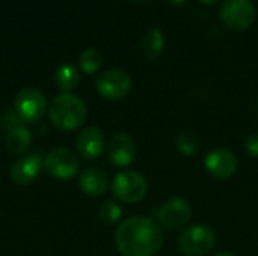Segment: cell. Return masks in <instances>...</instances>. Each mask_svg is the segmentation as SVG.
<instances>
[{
    "label": "cell",
    "mask_w": 258,
    "mask_h": 256,
    "mask_svg": "<svg viewBox=\"0 0 258 256\" xmlns=\"http://www.w3.org/2000/svg\"><path fill=\"white\" fill-rule=\"evenodd\" d=\"M216 246V235L206 225H194L178 237V249L186 256H204Z\"/></svg>",
    "instance_id": "cell-4"
},
{
    "label": "cell",
    "mask_w": 258,
    "mask_h": 256,
    "mask_svg": "<svg viewBox=\"0 0 258 256\" xmlns=\"http://www.w3.org/2000/svg\"><path fill=\"white\" fill-rule=\"evenodd\" d=\"M213 256H236L233 255V253H230V252H219V253H216V255Z\"/></svg>",
    "instance_id": "cell-24"
},
{
    "label": "cell",
    "mask_w": 258,
    "mask_h": 256,
    "mask_svg": "<svg viewBox=\"0 0 258 256\" xmlns=\"http://www.w3.org/2000/svg\"><path fill=\"white\" fill-rule=\"evenodd\" d=\"M200 2H203V3H206V5H213V3H216V2H219V0H200Z\"/></svg>",
    "instance_id": "cell-25"
},
{
    "label": "cell",
    "mask_w": 258,
    "mask_h": 256,
    "mask_svg": "<svg viewBox=\"0 0 258 256\" xmlns=\"http://www.w3.org/2000/svg\"><path fill=\"white\" fill-rule=\"evenodd\" d=\"M44 167V157L39 151L24 154L21 158L15 160L9 169L11 180L18 186L32 184Z\"/></svg>",
    "instance_id": "cell-11"
},
{
    "label": "cell",
    "mask_w": 258,
    "mask_h": 256,
    "mask_svg": "<svg viewBox=\"0 0 258 256\" xmlns=\"http://www.w3.org/2000/svg\"><path fill=\"white\" fill-rule=\"evenodd\" d=\"M204 167L209 175L216 180L231 178L239 167V160L236 154L227 148H216L210 151L204 158Z\"/></svg>",
    "instance_id": "cell-10"
},
{
    "label": "cell",
    "mask_w": 258,
    "mask_h": 256,
    "mask_svg": "<svg viewBox=\"0 0 258 256\" xmlns=\"http://www.w3.org/2000/svg\"><path fill=\"white\" fill-rule=\"evenodd\" d=\"M171 3H174V5H177V6H181V5H184V3H187L189 0H169Z\"/></svg>",
    "instance_id": "cell-23"
},
{
    "label": "cell",
    "mask_w": 258,
    "mask_h": 256,
    "mask_svg": "<svg viewBox=\"0 0 258 256\" xmlns=\"http://www.w3.org/2000/svg\"><path fill=\"white\" fill-rule=\"evenodd\" d=\"M32 145V131L26 127H15L6 131L5 136V148L8 152L14 155H21L24 154Z\"/></svg>",
    "instance_id": "cell-15"
},
{
    "label": "cell",
    "mask_w": 258,
    "mask_h": 256,
    "mask_svg": "<svg viewBox=\"0 0 258 256\" xmlns=\"http://www.w3.org/2000/svg\"><path fill=\"white\" fill-rule=\"evenodd\" d=\"M56 86L63 92H71L80 83V72L73 63H63L56 69L54 74Z\"/></svg>",
    "instance_id": "cell-16"
},
{
    "label": "cell",
    "mask_w": 258,
    "mask_h": 256,
    "mask_svg": "<svg viewBox=\"0 0 258 256\" xmlns=\"http://www.w3.org/2000/svg\"><path fill=\"white\" fill-rule=\"evenodd\" d=\"M115 243L122 256H154L163 246V231L150 217L132 216L119 223Z\"/></svg>",
    "instance_id": "cell-1"
},
{
    "label": "cell",
    "mask_w": 258,
    "mask_h": 256,
    "mask_svg": "<svg viewBox=\"0 0 258 256\" xmlns=\"http://www.w3.org/2000/svg\"><path fill=\"white\" fill-rule=\"evenodd\" d=\"M48 116L57 130L74 131L86 122L88 109L85 101L76 94L62 92L51 100L48 106Z\"/></svg>",
    "instance_id": "cell-2"
},
{
    "label": "cell",
    "mask_w": 258,
    "mask_h": 256,
    "mask_svg": "<svg viewBox=\"0 0 258 256\" xmlns=\"http://www.w3.org/2000/svg\"><path fill=\"white\" fill-rule=\"evenodd\" d=\"M98 216L101 219V222L107 226H113L116 225L121 217H122V210L121 207L113 202V201H106L103 202V205L100 207V211H98Z\"/></svg>",
    "instance_id": "cell-20"
},
{
    "label": "cell",
    "mask_w": 258,
    "mask_h": 256,
    "mask_svg": "<svg viewBox=\"0 0 258 256\" xmlns=\"http://www.w3.org/2000/svg\"><path fill=\"white\" fill-rule=\"evenodd\" d=\"M192 217V207L183 198H172L166 201L157 211L159 225L168 231L181 229Z\"/></svg>",
    "instance_id": "cell-9"
},
{
    "label": "cell",
    "mask_w": 258,
    "mask_h": 256,
    "mask_svg": "<svg viewBox=\"0 0 258 256\" xmlns=\"http://www.w3.org/2000/svg\"><path fill=\"white\" fill-rule=\"evenodd\" d=\"M136 142L128 133H116L112 136L107 145V155L112 164L116 167H127L136 158Z\"/></svg>",
    "instance_id": "cell-12"
},
{
    "label": "cell",
    "mask_w": 258,
    "mask_h": 256,
    "mask_svg": "<svg viewBox=\"0 0 258 256\" xmlns=\"http://www.w3.org/2000/svg\"><path fill=\"white\" fill-rule=\"evenodd\" d=\"M45 170L56 180H71L80 170L77 155L68 148H53L44 157Z\"/></svg>",
    "instance_id": "cell-7"
},
{
    "label": "cell",
    "mask_w": 258,
    "mask_h": 256,
    "mask_svg": "<svg viewBox=\"0 0 258 256\" xmlns=\"http://www.w3.org/2000/svg\"><path fill=\"white\" fill-rule=\"evenodd\" d=\"M97 91L109 101L124 100L132 91V78L121 69H107L97 78Z\"/></svg>",
    "instance_id": "cell-8"
},
{
    "label": "cell",
    "mask_w": 258,
    "mask_h": 256,
    "mask_svg": "<svg viewBox=\"0 0 258 256\" xmlns=\"http://www.w3.org/2000/svg\"><path fill=\"white\" fill-rule=\"evenodd\" d=\"M14 110L24 124L39 122L47 113V100L36 88H23L14 100Z\"/></svg>",
    "instance_id": "cell-6"
},
{
    "label": "cell",
    "mask_w": 258,
    "mask_h": 256,
    "mask_svg": "<svg viewBox=\"0 0 258 256\" xmlns=\"http://www.w3.org/2000/svg\"><path fill=\"white\" fill-rule=\"evenodd\" d=\"M76 148L83 160L86 161L97 160L104 151V133L98 127H92V125L83 128L77 134Z\"/></svg>",
    "instance_id": "cell-13"
},
{
    "label": "cell",
    "mask_w": 258,
    "mask_h": 256,
    "mask_svg": "<svg viewBox=\"0 0 258 256\" xmlns=\"http://www.w3.org/2000/svg\"><path fill=\"white\" fill-rule=\"evenodd\" d=\"M219 18L230 30L245 32L254 24L257 11L251 0H224L219 8Z\"/></svg>",
    "instance_id": "cell-3"
},
{
    "label": "cell",
    "mask_w": 258,
    "mask_h": 256,
    "mask_svg": "<svg viewBox=\"0 0 258 256\" xmlns=\"http://www.w3.org/2000/svg\"><path fill=\"white\" fill-rule=\"evenodd\" d=\"M135 2H145V0H135Z\"/></svg>",
    "instance_id": "cell-26"
},
{
    "label": "cell",
    "mask_w": 258,
    "mask_h": 256,
    "mask_svg": "<svg viewBox=\"0 0 258 256\" xmlns=\"http://www.w3.org/2000/svg\"><path fill=\"white\" fill-rule=\"evenodd\" d=\"M0 124H2L3 128H6V131L11 130V128H15V127L26 125L24 121L17 115L15 110H8V112H5V113L2 115V118H0Z\"/></svg>",
    "instance_id": "cell-21"
},
{
    "label": "cell",
    "mask_w": 258,
    "mask_h": 256,
    "mask_svg": "<svg viewBox=\"0 0 258 256\" xmlns=\"http://www.w3.org/2000/svg\"><path fill=\"white\" fill-rule=\"evenodd\" d=\"M165 47V36L159 29H151L147 32L141 42V51L147 60H154Z\"/></svg>",
    "instance_id": "cell-17"
},
{
    "label": "cell",
    "mask_w": 258,
    "mask_h": 256,
    "mask_svg": "<svg viewBox=\"0 0 258 256\" xmlns=\"http://www.w3.org/2000/svg\"><path fill=\"white\" fill-rule=\"evenodd\" d=\"M245 151L248 155L258 158V133H252L245 140Z\"/></svg>",
    "instance_id": "cell-22"
},
{
    "label": "cell",
    "mask_w": 258,
    "mask_h": 256,
    "mask_svg": "<svg viewBox=\"0 0 258 256\" xmlns=\"http://www.w3.org/2000/svg\"><path fill=\"white\" fill-rule=\"evenodd\" d=\"M101 63H103V57H101L100 51L95 48H86L85 51H82V54L79 57V65H80L82 71L86 74L97 72L100 69Z\"/></svg>",
    "instance_id": "cell-19"
},
{
    "label": "cell",
    "mask_w": 258,
    "mask_h": 256,
    "mask_svg": "<svg viewBox=\"0 0 258 256\" xmlns=\"http://www.w3.org/2000/svg\"><path fill=\"white\" fill-rule=\"evenodd\" d=\"M175 146L181 155L194 157L200 152V139L192 131H180L175 137Z\"/></svg>",
    "instance_id": "cell-18"
},
{
    "label": "cell",
    "mask_w": 258,
    "mask_h": 256,
    "mask_svg": "<svg viewBox=\"0 0 258 256\" xmlns=\"http://www.w3.org/2000/svg\"><path fill=\"white\" fill-rule=\"evenodd\" d=\"M77 184L85 195L91 198H100L109 189V178L101 169L88 167L80 172Z\"/></svg>",
    "instance_id": "cell-14"
},
{
    "label": "cell",
    "mask_w": 258,
    "mask_h": 256,
    "mask_svg": "<svg viewBox=\"0 0 258 256\" xmlns=\"http://www.w3.org/2000/svg\"><path fill=\"white\" fill-rule=\"evenodd\" d=\"M112 193L116 199L125 204H136L147 196L148 183L144 175L135 170L119 172L112 181Z\"/></svg>",
    "instance_id": "cell-5"
}]
</instances>
